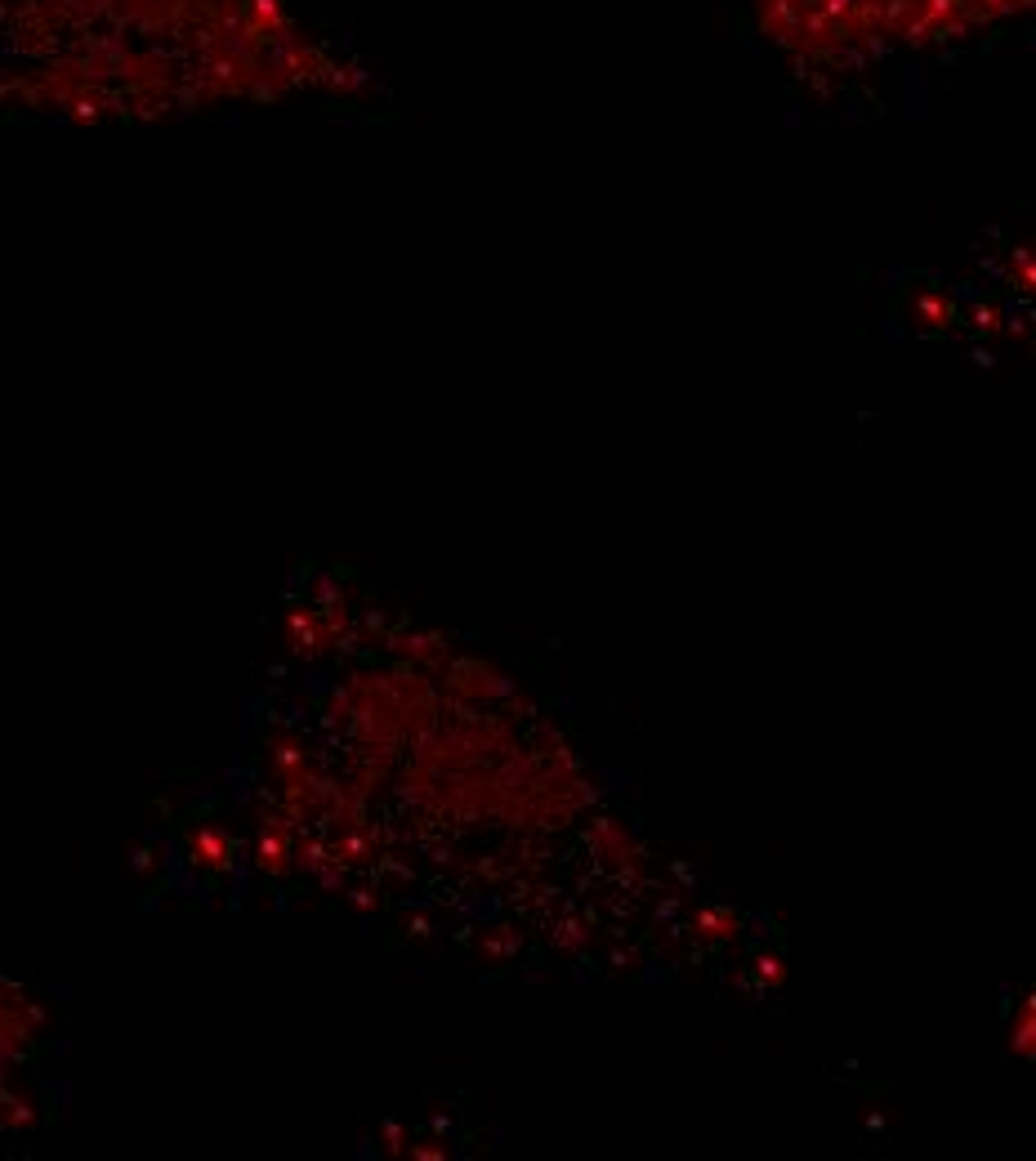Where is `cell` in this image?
<instances>
[{
    "instance_id": "3957f363",
    "label": "cell",
    "mask_w": 1036,
    "mask_h": 1161,
    "mask_svg": "<svg viewBox=\"0 0 1036 1161\" xmlns=\"http://www.w3.org/2000/svg\"><path fill=\"white\" fill-rule=\"evenodd\" d=\"M760 974H764L768 983H782V974H786V969H782V960H777V956H768L764 965H760Z\"/></svg>"
},
{
    "instance_id": "6da1fadb",
    "label": "cell",
    "mask_w": 1036,
    "mask_h": 1161,
    "mask_svg": "<svg viewBox=\"0 0 1036 1161\" xmlns=\"http://www.w3.org/2000/svg\"><path fill=\"white\" fill-rule=\"evenodd\" d=\"M255 14L264 0H0V112L49 116L107 107H148L139 81L152 77L161 103L165 90H188L219 72L214 14Z\"/></svg>"
},
{
    "instance_id": "7a4b0ae2",
    "label": "cell",
    "mask_w": 1036,
    "mask_h": 1161,
    "mask_svg": "<svg viewBox=\"0 0 1036 1161\" xmlns=\"http://www.w3.org/2000/svg\"><path fill=\"white\" fill-rule=\"evenodd\" d=\"M1009 1050H1014L1018 1059L1036 1055V1001L1032 997H1023V1009H1018L1014 1023H1009Z\"/></svg>"
}]
</instances>
